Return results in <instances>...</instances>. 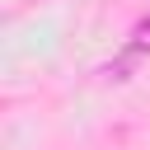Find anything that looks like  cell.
<instances>
[{
    "label": "cell",
    "mask_w": 150,
    "mask_h": 150,
    "mask_svg": "<svg viewBox=\"0 0 150 150\" xmlns=\"http://www.w3.org/2000/svg\"><path fill=\"white\" fill-rule=\"evenodd\" d=\"M131 47H136V52H150V14L131 28Z\"/></svg>",
    "instance_id": "6da1fadb"
}]
</instances>
